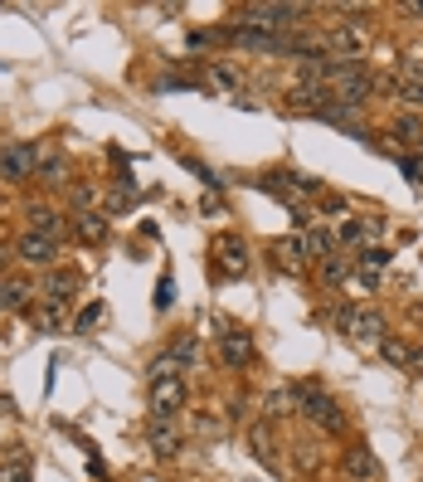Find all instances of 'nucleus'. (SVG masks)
Masks as SVG:
<instances>
[{
    "instance_id": "obj_1",
    "label": "nucleus",
    "mask_w": 423,
    "mask_h": 482,
    "mask_svg": "<svg viewBox=\"0 0 423 482\" xmlns=\"http://www.w3.org/2000/svg\"><path fill=\"white\" fill-rule=\"evenodd\" d=\"M326 88L336 93L340 108H350V112H355L360 102H370V93H375V78H370V68H365V64H336V59H331Z\"/></svg>"
},
{
    "instance_id": "obj_2",
    "label": "nucleus",
    "mask_w": 423,
    "mask_h": 482,
    "mask_svg": "<svg viewBox=\"0 0 423 482\" xmlns=\"http://www.w3.org/2000/svg\"><path fill=\"white\" fill-rule=\"evenodd\" d=\"M297 409H302L316 429H326V434H346V414H340V405L326 395L322 385H302V390H297Z\"/></svg>"
},
{
    "instance_id": "obj_3",
    "label": "nucleus",
    "mask_w": 423,
    "mask_h": 482,
    "mask_svg": "<svg viewBox=\"0 0 423 482\" xmlns=\"http://www.w3.org/2000/svg\"><path fill=\"white\" fill-rule=\"evenodd\" d=\"M365 44H370V35H365V25H355V20H346V25H336L331 35H326V54H331L336 64H360Z\"/></svg>"
},
{
    "instance_id": "obj_4",
    "label": "nucleus",
    "mask_w": 423,
    "mask_h": 482,
    "mask_svg": "<svg viewBox=\"0 0 423 482\" xmlns=\"http://www.w3.org/2000/svg\"><path fill=\"white\" fill-rule=\"evenodd\" d=\"M39 157H44L39 147H0V181L20 186V181L39 176Z\"/></svg>"
},
{
    "instance_id": "obj_5",
    "label": "nucleus",
    "mask_w": 423,
    "mask_h": 482,
    "mask_svg": "<svg viewBox=\"0 0 423 482\" xmlns=\"http://www.w3.org/2000/svg\"><path fill=\"white\" fill-rule=\"evenodd\" d=\"M307 15V5H243V25H253V29H287V25H297V20Z\"/></svg>"
},
{
    "instance_id": "obj_6",
    "label": "nucleus",
    "mask_w": 423,
    "mask_h": 482,
    "mask_svg": "<svg viewBox=\"0 0 423 482\" xmlns=\"http://www.w3.org/2000/svg\"><path fill=\"white\" fill-rule=\"evenodd\" d=\"M185 405V375H156L151 381V419H175Z\"/></svg>"
},
{
    "instance_id": "obj_7",
    "label": "nucleus",
    "mask_w": 423,
    "mask_h": 482,
    "mask_svg": "<svg viewBox=\"0 0 423 482\" xmlns=\"http://www.w3.org/2000/svg\"><path fill=\"white\" fill-rule=\"evenodd\" d=\"M346 332L355 336L360 346H379V341H385V317H379L375 307H350Z\"/></svg>"
},
{
    "instance_id": "obj_8",
    "label": "nucleus",
    "mask_w": 423,
    "mask_h": 482,
    "mask_svg": "<svg viewBox=\"0 0 423 482\" xmlns=\"http://www.w3.org/2000/svg\"><path fill=\"white\" fill-rule=\"evenodd\" d=\"M147 444H151V454H156V458H175V454H180V444H185V434H180L175 419H151V424H147Z\"/></svg>"
},
{
    "instance_id": "obj_9",
    "label": "nucleus",
    "mask_w": 423,
    "mask_h": 482,
    "mask_svg": "<svg viewBox=\"0 0 423 482\" xmlns=\"http://www.w3.org/2000/svg\"><path fill=\"white\" fill-rule=\"evenodd\" d=\"M277 263H283L287 273H307L316 263L312 244H307V234H287V239H277Z\"/></svg>"
},
{
    "instance_id": "obj_10",
    "label": "nucleus",
    "mask_w": 423,
    "mask_h": 482,
    "mask_svg": "<svg viewBox=\"0 0 423 482\" xmlns=\"http://www.w3.org/2000/svg\"><path fill=\"white\" fill-rule=\"evenodd\" d=\"M224 39L239 49H253V54H277V35H267V29H253V25H234L224 29Z\"/></svg>"
},
{
    "instance_id": "obj_11",
    "label": "nucleus",
    "mask_w": 423,
    "mask_h": 482,
    "mask_svg": "<svg viewBox=\"0 0 423 482\" xmlns=\"http://www.w3.org/2000/svg\"><path fill=\"white\" fill-rule=\"evenodd\" d=\"M15 253H20L25 263H35V269H49V263H54V253H59V244H54V239H44V234H35V229H29L25 239L15 244Z\"/></svg>"
},
{
    "instance_id": "obj_12",
    "label": "nucleus",
    "mask_w": 423,
    "mask_h": 482,
    "mask_svg": "<svg viewBox=\"0 0 423 482\" xmlns=\"http://www.w3.org/2000/svg\"><path fill=\"white\" fill-rule=\"evenodd\" d=\"M340 473H346L350 482H375L379 478V463H375V454H370V448H346Z\"/></svg>"
},
{
    "instance_id": "obj_13",
    "label": "nucleus",
    "mask_w": 423,
    "mask_h": 482,
    "mask_svg": "<svg viewBox=\"0 0 423 482\" xmlns=\"http://www.w3.org/2000/svg\"><path fill=\"white\" fill-rule=\"evenodd\" d=\"M214 253H219V269L229 273V278H243V273H249V249H243V239H219Z\"/></svg>"
},
{
    "instance_id": "obj_14",
    "label": "nucleus",
    "mask_w": 423,
    "mask_h": 482,
    "mask_svg": "<svg viewBox=\"0 0 423 482\" xmlns=\"http://www.w3.org/2000/svg\"><path fill=\"white\" fill-rule=\"evenodd\" d=\"M219 356H224L229 366H249V361H253V341H249V332L229 326V332L219 336Z\"/></svg>"
},
{
    "instance_id": "obj_15",
    "label": "nucleus",
    "mask_w": 423,
    "mask_h": 482,
    "mask_svg": "<svg viewBox=\"0 0 423 482\" xmlns=\"http://www.w3.org/2000/svg\"><path fill=\"white\" fill-rule=\"evenodd\" d=\"M29 297L35 288L25 278H0V312H20V307H29Z\"/></svg>"
},
{
    "instance_id": "obj_16",
    "label": "nucleus",
    "mask_w": 423,
    "mask_h": 482,
    "mask_svg": "<svg viewBox=\"0 0 423 482\" xmlns=\"http://www.w3.org/2000/svg\"><path fill=\"white\" fill-rule=\"evenodd\" d=\"M74 288H78V269H54V273H49V283H44L49 302H59V307L74 297Z\"/></svg>"
},
{
    "instance_id": "obj_17",
    "label": "nucleus",
    "mask_w": 423,
    "mask_h": 482,
    "mask_svg": "<svg viewBox=\"0 0 423 482\" xmlns=\"http://www.w3.org/2000/svg\"><path fill=\"white\" fill-rule=\"evenodd\" d=\"M108 214H98V210H92V214H74V234H78V239H84V244H98V239H108Z\"/></svg>"
},
{
    "instance_id": "obj_18",
    "label": "nucleus",
    "mask_w": 423,
    "mask_h": 482,
    "mask_svg": "<svg viewBox=\"0 0 423 482\" xmlns=\"http://www.w3.org/2000/svg\"><path fill=\"white\" fill-rule=\"evenodd\" d=\"M395 137L404 141L409 151H423V117H414V112H404V117L395 122Z\"/></svg>"
},
{
    "instance_id": "obj_19",
    "label": "nucleus",
    "mask_w": 423,
    "mask_h": 482,
    "mask_svg": "<svg viewBox=\"0 0 423 482\" xmlns=\"http://www.w3.org/2000/svg\"><path fill=\"white\" fill-rule=\"evenodd\" d=\"M64 176H68L64 157H54V151H44V157H39V181H44V186H64Z\"/></svg>"
},
{
    "instance_id": "obj_20",
    "label": "nucleus",
    "mask_w": 423,
    "mask_h": 482,
    "mask_svg": "<svg viewBox=\"0 0 423 482\" xmlns=\"http://www.w3.org/2000/svg\"><path fill=\"white\" fill-rule=\"evenodd\" d=\"M29 224H35V234H44V239L59 234V214L49 210V205H29Z\"/></svg>"
},
{
    "instance_id": "obj_21",
    "label": "nucleus",
    "mask_w": 423,
    "mask_h": 482,
    "mask_svg": "<svg viewBox=\"0 0 423 482\" xmlns=\"http://www.w3.org/2000/svg\"><path fill=\"white\" fill-rule=\"evenodd\" d=\"M346 273H350V259H346V253H336V259L322 263V283H326V288H340V283H346Z\"/></svg>"
},
{
    "instance_id": "obj_22",
    "label": "nucleus",
    "mask_w": 423,
    "mask_h": 482,
    "mask_svg": "<svg viewBox=\"0 0 423 482\" xmlns=\"http://www.w3.org/2000/svg\"><path fill=\"white\" fill-rule=\"evenodd\" d=\"M389 88L399 93V102H409V108H423V78H395Z\"/></svg>"
},
{
    "instance_id": "obj_23",
    "label": "nucleus",
    "mask_w": 423,
    "mask_h": 482,
    "mask_svg": "<svg viewBox=\"0 0 423 482\" xmlns=\"http://www.w3.org/2000/svg\"><path fill=\"white\" fill-rule=\"evenodd\" d=\"M35 326H39V332H59V326H64V307H59V302L35 307Z\"/></svg>"
},
{
    "instance_id": "obj_24",
    "label": "nucleus",
    "mask_w": 423,
    "mask_h": 482,
    "mask_svg": "<svg viewBox=\"0 0 423 482\" xmlns=\"http://www.w3.org/2000/svg\"><path fill=\"white\" fill-rule=\"evenodd\" d=\"M360 269L385 273V269H389V249H379V244H365V249H360Z\"/></svg>"
},
{
    "instance_id": "obj_25",
    "label": "nucleus",
    "mask_w": 423,
    "mask_h": 482,
    "mask_svg": "<svg viewBox=\"0 0 423 482\" xmlns=\"http://www.w3.org/2000/svg\"><path fill=\"white\" fill-rule=\"evenodd\" d=\"M307 244H312V253H316V259H336V239H331L326 229H316V224L307 229Z\"/></svg>"
},
{
    "instance_id": "obj_26",
    "label": "nucleus",
    "mask_w": 423,
    "mask_h": 482,
    "mask_svg": "<svg viewBox=\"0 0 423 482\" xmlns=\"http://www.w3.org/2000/svg\"><path fill=\"white\" fill-rule=\"evenodd\" d=\"M379 356H385L389 366H404V371L414 366V351H409L404 341H379Z\"/></svg>"
},
{
    "instance_id": "obj_27",
    "label": "nucleus",
    "mask_w": 423,
    "mask_h": 482,
    "mask_svg": "<svg viewBox=\"0 0 423 482\" xmlns=\"http://www.w3.org/2000/svg\"><path fill=\"white\" fill-rule=\"evenodd\" d=\"M68 205H74V214H92L98 190H92V186H74V190H68Z\"/></svg>"
},
{
    "instance_id": "obj_28",
    "label": "nucleus",
    "mask_w": 423,
    "mask_h": 482,
    "mask_svg": "<svg viewBox=\"0 0 423 482\" xmlns=\"http://www.w3.org/2000/svg\"><path fill=\"white\" fill-rule=\"evenodd\" d=\"M292 405H297V390H273L267 395V414H292Z\"/></svg>"
},
{
    "instance_id": "obj_29",
    "label": "nucleus",
    "mask_w": 423,
    "mask_h": 482,
    "mask_svg": "<svg viewBox=\"0 0 423 482\" xmlns=\"http://www.w3.org/2000/svg\"><path fill=\"white\" fill-rule=\"evenodd\" d=\"M0 482H29V463L25 458H5L0 463Z\"/></svg>"
},
{
    "instance_id": "obj_30",
    "label": "nucleus",
    "mask_w": 423,
    "mask_h": 482,
    "mask_svg": "<svg viewBox=\"0 0 423 482\" xmlns=\"http://www.w3.org/2000/svg\"><path fill=\"white\" fill-rule=\"evenodd\" d=\"M102 322V302H88L84 312L74 317V332H88V326H98Z\"/></svg>"
},
{
    "instance_id": "obj_31",
    "label": "nucleus",
    "mask_w": 423,
    "mask_h": 482,
    "mask_svg": "<svg viewBox=\"0 0 423 482\" xmlns=\"http://www.w3.org/2000/svg\"><path fill=\"white\" fill-rule=\"evenodd\" d=\"M253 454H258V458H263V463H273V438H267V434H263V424H258V429H253Z\"/></svg>"
},
{
    "instance_id": "obj_32",
    "label": "nucleus",
    "mask_w": 423,
    "mask_h": 482,
    "mask_svg": "<svg viewBox=\"0 0 423 482\" xmlns=\"http://www.w3.org/2000/svg\"><path fill=\"white\" fill-rule=\"evenodd\" d=\"M171 356H175L180 366H190V361H195V336H180V341L171 346Z\"/></svg>"
},
{
    "instance_id": "obj_33",
    "label": "nucleus",
    "mask_w": 423,
    "mask_h": 482,
    "mask_svg": "<svg viewBox=\"0 0 423 482\" xmlns=\"http://www.w3.org/2000/svg\"><path fill=\"white\" fill-rule=\"evenodd\" d=\"M399 166H404V176L414 181V186H423V151H419V157H404Z\"/></svg>"
},
{
    "instance_id": "obj_34",
    "label": "nucleus",
    "mask_w": 423,
    "mask_h": 482,
    "mask_svg": "<svg viewBox=\"0 0 423 482\" xmlns=\"http://www.w3.org/2000/svg\"><path fill=\"white\" fill-rule=\"evenodd\" d=\"M214 84H219V88H239V74H234V68H214Z\"/></svg>"
},
{
    "instance_id": "obj_35",
    "label": "nucleus",
    "mask_w": 423,
    "mask_h": 482,
    "mask_svg": "<svg viewBox=\"0 0 423 482\" xmlns=\"http://www.w3.org/2000/svg\"><path fill=\"white\" fill-rule=\"evenodd\" d=\"M171 297H175L171 278H161V293H156V307H161V312H166V307H171Z\"/></svg>"
},
{
    "instance_id": "obj_36",
    "label": "nucleus",
    "mask_w": 423,
    "mask_h": 482,
    "mask_svg": "<svg viewBox=\"0 0 423 482\" xmlns=\"http://www.w3.org/2000/svg\"><path fill=\"white\" fill-rule=\"evenodd\" d=\"M292 220H297V229H312V210H302V205L292 210Z\"/></svg>"
},
{
    "instance_id": "obj_37",
    "label": "nucleus",
    "mask_w": 423,
    "mask_h": 482,
    "mask_svg": "<svg viewBox=\"0 0 423 482\" xmlns=\"http://www.w3.org/2000/svg\"><path fill=\"white\" fill-rule=\"evenodd\" d=\"M404 15H423V0H404Z\"/></svg>"
},
{
    "instance_id": "obj_38",
    "label": "nucleus",
    "mask_w": 423,
    "mask_h": 482,
    "mask_svg": "<svg viewBox=\"0 0 423 482\" xmlns=\"http://www.w3.org/2000/svg\"><path fill=\"white\" fill-rule=\"evenodd\" d=\"M0 269H5V253H0Z\"/></svg>"
}]
</instances>
